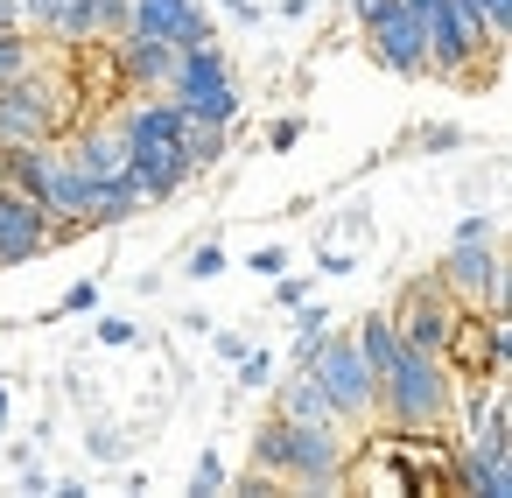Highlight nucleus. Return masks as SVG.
I'll list each match as a JSON object with an SVG mask.
<instances>
[{
	"instance_id": "1",
	"label": "nucleus",
	"mask_w": 512,
	"mask_h": 498,
	"mask_svg": "<svg viewBox=\"0 0 512 498\" xmlns=\"http://www.w3.org/2000/svg\"><path fill=\"white\" fill-rule=\"evenodd\" d=\"M253 470H267L274 484H309V491H330L351 463H344V428H316V421H260L253 435Z\"/></svg>"
},
{
	"instance_id": "2",
	"label": "nucleus",
	"mask_w": 512,
	"mask_h": 498,
	"mask_svg": "<svg viewBox=\"0 0 512 498\" xmlns=\"http://www.w3.org/2000/svg\"><path fill=\"white\" fill-rule=\"evenodd\" d=\"M449 400H456V386H449V365H442V351H421V344H400V358L379 372V407H386V421L393 428H435L442 414H449Z\"/></svg>"
},
{
	"instance_id": "3",
	"label": "nucleus",
	"mask_w": 512,
	"mask_h": 498,
	"mask_svg": "<svg viewBox=\"0 0 512 498\" xmlns=\"http://www.w3.org/2000/svg\"><path fill=\"white\" fill-rule=\"evenodd\" d=\"M302 372L323 386V400L337 407V421H365V414L379 407V379H372V365H365V351H358L351 330H330V337L309 351Z\"/></svg>"
},
{
	"instance_id": "4",
	"label": "nucleus",
	"mask_w": 512,
	"mask_h": 498,
	"mask_svg": "<svg viewBox=\"0 0 512 498\" xmlns=\"http://www.w3.org/2000/svg\"><path fill=\"white\" fill-rule=\"evenodd\" d=\"M169 99L190 113V120H218L232 127L239 120V78L225 64L218 43H197V50H176V78H169Z\"/></svg>"
},
{
	"instance_id": "5",
	"label": "nucleus",
	"mask_w": 512,
	"mask_h": 498,
	"mask_svg": "<svg viewBox=\"0 0 512 498\" xmlns=\"http://www.w3.org/2000/svg\"><path fill=\"white\" fill-rule=\"evenodd\" d=\"M407 8L421 15V36H428V71L435 78H470L477 50H491V36H477L463 22L456 0H407Z\"/></svg>"
},
{
	"instance_id": "6",
	"label": "nucleus",
	"mask_w": 512,
	"mask_h": 498,
	"mask_svg": "<svg viewBox=\"0 0 512 498\" xmlns=\"http://www.w3.org/2000/svg\"><path fill=\"white\" fill-rule=\"evenodd\" d=\"M57 99H64V92H57L50 78H36V71L8 78V85H0V148H15V141H50L57 120H64Z\"/></svg>"
},
{
	"instance_id": "7",
	"label": "nucleus",
	"mask_w": 512,
	"mask_h": 498,
	"mask_svg": "<svg viewBox=\"0 0 512 498\" xmlns=\"http://www.w3.org/2000/svg\"><path fill=\"white\" fill-rule=\"evenodd\" d=\"M50 246H57V218L29 190L0 183V267H22V260H36Z\"/></svg>"
},
{
	"instance_id": "8",
	"label": "nucleus",
	"mask_w": 512,
	"mask_h": 498,
	"mask_svg": "<svg viewBox=\"0 0 512 498\" xmlns=\"http://www.w3.org/2000/svg\"><path fill=\"white\" fill-rule=\"evenodd\" d=\"M456 302H449V288H442V274L435 281H414L407 288V302L393 309V323H400V337L407 344H421V351H449V337H456Z\"/></svg>"
},
{
	"instance_id": "9",
	"label": "nucleus",
	"mask_w": 512,
	"mask_h": 498,
	"mask_svg": "<svg viewBox=\"0 0 512 498\" xmlns=\"http://www.w3.org/2000/svg\"><path fill=\"white\" fill-rule=\"evenodd\" d=\"M127 176L141 183L148 204H169V197L197 176V162H190L183 141H134V148H127Z\"/></svg>"
},
{
	"instance_id": "10",
	"label": "nucleus",
	"mask_w": 512,
	"mask_h": 498,
	"mask_svg": "<svg viewBox=\"0 0 512 498\" xmlns=\"http://www.w3.org/2000/svg\"><path fill=\"white\" fill-rule=\"evenodd\" d=\"M134 29L141 36H162L176 50H197V43H218L211 15L197 8V0H134Z\"/></svg>"
},
{
	"instance_id": "11",
	"label": "nucleus",
	"mask_w": 512,
	"mask_h": 498,
	"mask_svg": "<svg viewBox=\"0 0 512 498\" xmlns=\"http://www.w3.org/2000/svg\"><path fill=\"white\" fill-rule=\"evenodd\" d=\"M113 64H120V85H134V92H169V78H176V43L127 29V36L113 43Z\"/></svg>"
},
{
	"instance_id": "12",
	"label": "nucleus",
	"mask_w": 512,
	"mask_h": 498,
	"mask_svg": "<svg viewBox=\"0 0 512 498\" xmlns=\"http://www.w3.org/2000/svg\"><path fill=\"white\" fill-rule=\"evenodd\" d=\"M442 288L491 309V288H498V253L491 239H449V260H442Z\"/></svg>"
},
{
	"instance_id": "13",
	"label": "nucleus",
	"mask_w": 512,
	"mask_h": 498,
	"mask_svg": "<svg viewBox=\"0 0 512 498\" xmlns=\"http://www.w3.org/2000/svg\"><path fill=\"white\" fill-rule=\"evenodd\" d=\"M120 134H127V148H134V141H183V134H190V113L162 92V99L127 106V113H120Z\"/></svg>"
},
{
	"instance_id": "14",
	"label": "nucleus",
	"mask_w": 512,
	"mask_h": 498,
	"mask_svg": "<svg viewBox=\"0 0 512 498\" xmlns=\"http://www.w3.org/2000/svg\"><path fill=\"white\" fill-rule=\"evenodd\" d=\"M71 162H78L92 183H106V176H127V134H120V120H106V127H85V134L71 141Z\"/></svg>"
},
{
	"instance_id": "15",
	"label": "nucleus",
	"mask_w": 512,
	"mask_h": 498,
	"mask_svg": "<svg viewBox=\"0 0 512 498\" xmlns=\"http://www.w3.org/2000/svg\"><path fill=\"white\" fill-rule=\"evenodd\" d=\"M274 414H288V421H316V428H344V421H337V407L323 400V386H316L309 372L281 379V393H274Z\"/></svg>"
},
{
	"instance_id": "16",
	"label": "nucleus",
	"mask_w": 512,
	"mask_h": 498,
	"mask_svg": "<svg viewBox=\"0 0 512 498\" xmlns=\"http://www.w3.org/2000/svg\"><path fill=\"white\" fill-rule=\"evenodd\" d=\"M141 204H148V197H141L134 176H106V183H92V211H85V225H127Z\"/></svg>"
},
{
	"instance_id": "17",
	"label": "nucleus",
	"mask_w": 512,
	"mask_h": 498,
	"mask_svg": "<svg viewBox=\"0 0 512 498\" xmlns=\"http://www.w3.org/2000/svg\"><path fill=\"white\" fill-rule=\"evenodd\" d=\"M351 337H358V351H365V365H372V379H379V372H386V365L400 358V344H407V337H400V323H393L386 309H379V316H365V323H358Z\"/></svg>"
},
{
	"instance_id": "18",
	"label": "nucleus",
	"mask_w": 512,
	"mask_h": 498,
	"mask_svg": "<svg viewBox=\"0 0 512 498\" xmlns=\"http://www.w3.org/2000/svg\"><path fill=\"white\" fill-rule=\"evenodd\" d=\"M456 484L477 491V498H512V449H505V456H484V463L463 456V463H456Z\"/></svg>"
},
{
	"instance_id": "19",
	"label": "nucleus",
	"mask_w": 512,
	"mask_h": 498,
	"mask_svg": "<svg viewBox=\"0 0 512 498\" xmlns=\"http://www.w3.org/2000/svg\"><path fill=\"white\" fill-rule=\"evenodd\" d=\"M456 8H463V22H470L477 36L512 43V0H456Z\"/></svg>"
},
{
	"instance_id": "20",
	"label": "nucleus",
	"mask_w": 512,
	"mask_h": 498,
	"mask_svg": "<svg viewBox=\"0 0 512 498\" xmlns=\"http://www.w3.org/2000/svg\"><path fill=\"white\" fill-rule=\"evenodd\" d=\"M183 148H190V162H197V169H211V162H225V127H218V120H190Z\"/></svg>"
},
{
	"instance_id": "21",
	"label": "nucleus",
	"mask_w": 512,
	"mask_h": 498,
	"mask_svg": "<svg viewBox=\"0 0 512 498\" xmlns=\"http://www.w3.org/2000/svg\"><path fill=\"white\" fill-rule=\"evenodd\" d=\"M190 491H225V456H218V449H204V456H197V470H190Z\"/></svg>"
},
{
	"instance_id": "22",
	"label": "nucleus",
	"mask_w": 512,
	"mask_h": 498,
	"mask_svg": "<svg viewBox=\"0 0 512 498\" xmlns=\"http://www.w3.org/2000/svg\"><path fill=\"white\" fill-rule=\"evenodd\" d=\"M183 274H190V281H218V274H225V253H218V246H197Z\"/></svg>"
},
{
	"instance_id": "23",
	"label": "nucleus",
	"mask_w": 512,
	"mask_h": 498,
	"mask_svg": "<svg viewBox=\"0 0 512 498\" xmlns=\"http://www.w3.org/2000/svg\"><path fill=\"white\" fill-rule=\"evenodd\" d=\"M274 302H281V309H302V302H309V281H295V274H274Z\"/></svg>"
},
{
	"instance_id": "24",
	"label": "nucleus",
	"mask_w": 512,
	"mask_h": 498,
	"mask_svg": "<svg viewBox=\"0 0 512 498\" xmlns=\"http://www.w3.org/2000/svg\"><path fill=\"white\" fill-rule=\"evenodd\" d=\"M267 372H274L267 351H246V358H239V386H267Z\"/></svg>"
},
{
	"instance_id": "25",
	"label": "nucleus",
	"mask_w": 512,
	"mask_h": 498,
	"mask_svg": "<svg viewBox=\"0 0 512 498\" xmlns=\"http://www.w3.org/2000/svg\"><path fill=\"white\" fill-rule=\"evenodd\" d=\"M253 274H260V281L288 274V253H281V246H260V253H253Z\"/></svg>"
},
{
	"instance_id": "26",
	"label": "nucleus",
	"mask_w": 512,
	"mask_h": 498,
	"mask_svg": "<svg viewBox=\"0 0 512 498\" xmlns=\"http://www.w3.org/2000/svg\"><path fill=\"white\" fill-rule=\"evenodd\" d=\"M491 316H512V260H498V288H491Z\"/></svg>"
},
{
	"instance_id": "27",
	"label": "nucleus",
	"mask_w": 512,
	"mask_h": 498,
	"mask_svg": "<svg viewBox=\"0 0 512 498\" xmlns=\"http://www.w3.org/2000/svg\"><path fill=\"white\" fill-rule=\"evenodd\" d=\"M295 141H302V120H274V127H267V148H281V155H288Z\"/></svg>"
},
{
	"instance_id": "28",
	"label": "nucleus",
	"mask_w": 512,
	"mask_h": 498,
	"mask_svg": "<svg viewBox=\"0 0 512 498\" xmlns=\"http://www.w3.org/2000/svg\"><path fill=\"white\" fill-rule=\"evenodd\" d=\"M421 148H463V127H449V120L442 127H421Z\"/></svg>"
},
{
	"instance_id": "29",
	"label": "nucleus",
	"mask_w": 512,
	"mask_h": 498,
	"mask_svg": "<svg viewBox=\"0 0 512 498\" xmlns=\"http://www.w3.org/2000/svg\"><path fill=\"white\" fill-rule=\"evenodd\" d=\"M134 337H141V330H134L127 316H106V323H99V344H134Z\"/></svg>"
},
{
	"instance_id": "30",
	"label": "nucleus",
	"mask_w": 512,
	"mask_h": 498,
	"mask_svg": "<svg viewBox=\"0 0 512 498\" xmlns=\"http://www.w3.org/2000/svg\"><path fill=\"white\" fill-rule=\"evenodd\" d=\"M92 302H99V281H78V288H71V295H64V309H71V316H85V309H92Z\"/></svg>"
},
{
	"instance_id": "31",
	"label": "nucleus",
	"mask_w": 512,
	"mask_h": 498,
	"mask_svg": "<svg viewBox=\"0 0 512 498\" xmlns=\"http://www.w3.org/2000/svg\"><path fill=\"white\" fill-rule=\"evenodd\" d=\"M246 351H253V344H246V337H239V330H218V358H225V365H239V358H246Z\"/></svg>"
},
{
	"instance_id": "32",
	"label": "nucleus",
	"mask_w": 512,
	"mask_h": 498,
	"mask_svg": "<svg viewBox=\"0 0 512 498\" xmlns=\"http://www.w3.org/2000/svg\"><path fill=\"white\" fill-rule=\"evenodd\" d=\"M92 456H106V463H113V456H120V435H113V428H92Z\"/></svg>"
},
{
	"instance_id": "33",
	"label": "nucleus",
	"mask_w": 512,
	"mask_h": 498,
	"mask_svg": "<svg viewBox=\"0 0 512 498\" xmlns=\"http://www.w3.org/2000/svg\"><path fill=\"white\" fill-rule=\"evenodd\" d=\"M0 421H8V386H0Z\"/></svg>"
}]
</instances>
